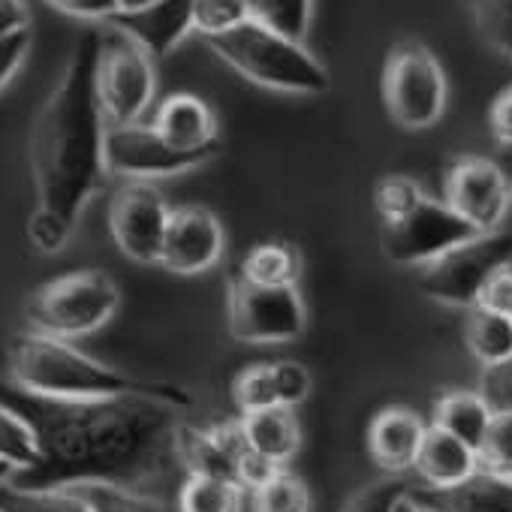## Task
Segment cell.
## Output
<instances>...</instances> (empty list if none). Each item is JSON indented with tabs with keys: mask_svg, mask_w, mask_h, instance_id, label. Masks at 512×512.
<instances>
[{
	"mask_svg": "<svg viewBox=\"0 0 512 512\" xmlns=\"http://www.w3.org/2000/svg\"><path fill=\"white\" fill-rule=\"evenodd\" d=\"M106 25L124 31L151 58H166L193 34V0H157L151 7L118 13Z\"/></svg>",
	"mask_w": 512,
	"mask_h": 512,
	"instance_id": "obj_16",
	"label": "cell"
},
{
	"mask_svg": "<svg viewBox=\"0 0 512 512\" xmlns=\"http://www.w3.org/2000/svg\"><path fill=\"white\" fill-rule=\"evenodd\" d=\"M509 263H512V235L500 229L482 232L425 266L422 293L449 308H476L488 278Z\"/></svg>",
	"mask_w": 512,
	"mask_h": 512,
	"instance_id": "obj_8",
	"label": "cell"
},
{
	"mask_svg": "<svg viewBox=\"0 0 512 512\" xmlns=\"http://www.w3.org/2000/svg\"><path fill=\"white\" fill-rule=\"evenodd\" d=\"M302 275V256L287 241L256 244L244 260L238 278L256 287H296Z\"/></svg>",
	"mask_w": 512,
	"mask_h": 512,
	"instance_id": "obj_23",
	"label": "cell"
},
{
	"mask_svg": "<svg viewBox=\"0 0 512 512\" xmlns=\"http://www.w3.org/2000/svg\"><path fill=\"white\" fill-rule=\"evenodd\" d=\"M118 284L100 269H82L43 284L28 302L34 332L73 341L103 329L118 311Z\"/></svg>",
	"mask_w": 512,
	"mask_h": 512,
	"instance_id": "obj_5",
	"label": "cell"
},
{
	"mask_svg": "<svg viewBox=\"0 0 512 512\" xmlns=\"http://www.w3.org/2000/svg\"><path fill=\"white\" fill-rule=\"evenodd\" d=\"M407 491H410V482L389 473V476H383V479L365 485L362 491H356V494L347 500L344 512H395L398 500L407 497Z\"/></svg>",
	"mask_w": 512,
	"mask_h": 512,
	"instance_id": "obj_36",
	"label": "cell"
},
{
	"mask_svg": "<svg viewBox=\"0 0 512 512\" xmlns=\"http://www.w3.org/2000/svg\"><path fill=\"white\" fill-rule=\"evenodd\" d=\"M0 512H91L70 488H19L10 479L0 485Z\"/></svg>",
	"mask_w": 512,
	"mask_h": 512,
	"instance_id": "obj_27",
	"label": "cell"
},
{
	"mask_svg": "<svg viewBox=\"0 0 512 512\" xmlns=\"http://www.w3.org/2000/svg\"><path fill=\"white\" fill-rule=\"evenodd\" d=\"M446 205L479 232H494L509 208V181L494 160L461 157L446 172Z\"/></svg>",
	"mask_w": 512,
	"mask_h": 512,
	"instance_id": "obj_13",
	"label": "cell"
},
{
	"mask_svg": "<svg viewBox=\"0 0 512 512\" xmlns=\"http://www.w3.org/2000/svg\"><path fill=\"white\" fill-rule=\"evenodd\" d=\"M479 34L500 52L512 55V0H467Z\"/></svg>",
	"mask_w": 512,
	"mask_h": 512,
	"instance_id": "obj_32",
	"label": "cell"
},
{
	"mask_svg": "<svg viewBox=\"0 0 512 512\" xmlns=\"http://www.w3.org/2000/svg\"><path fill=\"white\" fill-rule=\"evenodd\" d=\"M491 413L494 410L479 392H449L434 404V425L479 452Z\"/></svg>",
	"mask_w": 512,
	"mask_h": 512,
	"instance_id": "obj_21",
	"label": "cell"
},
{
	"mask_svg": "<svg viewBox=\"0 0 512 512\" xmlns=\"http://www.w3.org/2000/svg\"><path fill=\"white\" fill-rule=\"evenodd\" d=\"M413 470L422 476L425 485L443 488V485H455V482L467 479L473 470H479V455L458 437L431 425L422 437Z\"/></svg>",
	"mask_w": 512,
	"mask_h": 512,
	"instance_id": "obj_19",
	"label": "cell"
},
{
	"mask_svg": "<svg viewBox=\"0 0 512 512\" xmlns=\"http://www.w3.org/2000/svg\"><path fill=\"white\" fill-rule=\"evenodd\" d=\"M476 455H479V467H485L491 473L512 476V413H506V410L491 413L488 431H485Z\"/></svg>",
	"mask_w": 512,
	"mask_h": 512,
	"instance_id": "obj_34",
	"label": "cell"
},
{
	"mask_svg": "<svg viewBox=\"0 0 512 512\" xmlns=\"http://www.w3.org/2000/svg\"><path fill=\"white\" fill-rule=\"evenodd\" d=\"M464 341H467V350L482 362V368L497 365L512 356V320L482 311V308H470Z\"/></svg>",
	"mask_w": 512,
	"mask_h": 512,
	"instance_id": "obj_24",
	"label": "cell"
},
{
	"mask_svg": "<svg viewBox=\"0 0 512 512\" xmlns=\"http://www.w3.org/2000/svg\"><path fill=\"white\" fill-rule=\"evenodd\" d=\"M169 145L181 151H202L220 145L217 139V118L205 100L196 94H172L160 103L154 124H151Z\"/></svg>",
	"mask_w": 512,
	"mask_h": 512,
	"instance_id": "obj_18",
	"label": "cell"
},
{
	"mask_svg": "<svg viewBox=\"0 0 512 512\" xmlns=\"http://www.w3.org/2000/svg\"><path fill=\"white\" fill-rule=\"evenodd\" d=\"M272 377H275V389H278V401L284 407H299L308 395H311V371L302 362L284 359L272 365Z\"/></svg>",
	"mask_w": 512,
	"mask_h": 512,
	"instance_id": "obj_37",
	"label": "cell"
},
{
	"mask_svg": "<svg viewBox=\"0 0 512 512\" xmlns=\"http://www.w3.org/2000/svg\"><path fill=\"white\" fill-rule=\"evenodd\" d=\"M314 0H250V19L296 43H305Z\"/></svg>",
	"mask_w": 512,
	"mask_h": 512,
	"instance_id": "obj_28",
	"label": "cell"
},
{
	"mask_svg": "<svg viewBox=\"0 0 512 512\" xmlns=\"http://www.w3.org/2000/svg\"><path fill=\"white\" fill-rule=\"evenodd\" d=\"M244 488L229 479L187 476L178 491V512H241Z\"/></svg>",
	"mask_w": 512,
	"mask_h": 512,
	"instance_id": "obj_26",
	"label": "cell"
},
{
	"mask_svg": "<svg viewBox=\"0 0 512 512\" xmlns=\"http://www.w3.org/2000/svg\"><path fill=\"white\" fill-rule=\"evenodd\" d=\"M482 235L464 217H458L446 202L422 199L404 217L383 223V256L395 266H428L452 247Z\"/></svg>",
	"mask_w": 512,
	"mask_h": 512,
	"instance_id": "obj_10",
	"label": "cell"
},
{
	"mask_svg": "<svg viewBox=\"0 0 512 512\" xmlns=\"http://www.w3.org/2000/svg\"><path fill=\"white\" fill-rule=\"evenodd\" d=\"M0 404L28 425L40 455L34 467L10 476L19 488L112 482L145 491L181 467V410L172 404L142 395L64 401L25 392L13 380H0Z\"/></svg>",
	"mask_w": 512,
	"mask_h": 512,
	"instance_id": "obj_1",
	"label": "cell"
},
{
	"mask_svg": "<svg viewBox=\"0 0 512 512\" xmlns=\"http://www.w3.org/2000/svg\"><path fill=\"white\" fill-rule=\"evenodd\" d=\"M479 395L488 401V407H491L494 413H497V410L512 413V356L503 359V362H497V365L482 368Z\"/></svg>",
	"mask_w": 512,
	"mask_h": 512,
	"instance_id": "obj_38",
	"label": "cell"
},
{
	"mask_svg": "<svg viewBox=\"0 0 512 512\" xmlns=\"http://www.w3.org/2000/svg\"><path fill=\"white\" fill-rule=\"evenodd\" d=\"M154 58L124 31L103 25L97 49V100L112 127L139 124L154 100Z\"/></svg>",
	"mask_w": 512,
	"mask_h": 512,
	"instance_id": "obj_6",
	"label": "cell"
},
{
	"mask_svg": "<svg viewBox=\"0 0 512 512\" xmlns=\"http://www.w3.org/2000/svg\"><path fill=\"white\" fill-rule=\"evenodd\" d=\"M241 428H244L247 443L256 452L272 458L281 467L299 452V443H302L299 419H296L293 407H284V404L241 416Z\"/></svg>",
	"mask_w": 512,
	"mask_h": 512,
	"instance_id": "obj_20",
	"label": "cell"
},
{
	"mask_svg": "<svg viewBox=\"0 0 512 512\" xmlns=\"http://www.w3.org/2000/svg\"><path fill=\"white\" fill-rule=\"evenodd\" d=\"M46 4L70 19H82V22H109L112 16L121 13L118 0H46Z\"/></svg>",
	"mask_w": 512,
	"mask_h": 512,
	"instance_id": "obj_40",
	"label": "cell"
},
{
	"mask_svg": "<svg viewBox=\"0 0 512 512\" xmlns=\"http://www.w3.org/2000/svg\"><path fill=\"white\" fill-rule=\"evenodd\" d=\"M178 458L187 476H211V479H229L238 482V464L229 455V449L214 437V431L190 428L181 422L178 428ZM241 485V482H238Z\"/></svg>",
	"mask_w": 512,
	"mask_h": 512,
	"instance_id": "obj_22",
	"label": "cell"
},
{
	"mask_svg": "<svg viewBox=\"0 0 512 512\" xmlns=\"http://www.w3.org/2000/svg\"><path fill=\"white\" fill-rule=\"evenodd\" d=\"M407 497L422 512H512V476L479 467L455 485H410Z\"/></svg>",
	"mask_w": 512,
	"mask_h": 512,
	"instance_id": "obj_15",
	"label": "cell"
},
{
	"mask_svg": "<svg viewBox=\"0 0 512 512\" xmlns=\"http://www.w3.org/2000/svg\"><path fill=\"white\" fill-rule=\"evenodd\" d=\"M70 491L79 494L91 506V512H178V506H169L160 497L112 482H82L70 485Z\"/></svg>",
	"mask_w": 512,
	"mask_h": 512,
	"instance_id": "obj_25",
	"label": "cell"
},
{
	"mask_svg": "<svg viewBox=\"0 0 512 512\" xmlns=\"http://www.w3.org/2000/svg\"><path fill=\"white\" fill-rule=\"evenodd\" d=\"M226 317L232 338L244 344H287L308 329L299 287H256L241 278L229 284Z\"/></svg>",
	"mask_w": 512,
	"mask_h": 512,
	"instance_id": "obj_9",
	"label": "cell"
},
{
	"mask_svg": "<svg viewBox=\"0 0 512 512\" xmlns=\"http://www.w3.org/2000/svg\"><path fill=\"white\" fill-rule=\"evenodd\" d=\"M28 49H31V31H19L13 37L0 40V88H4L16 76V70L22 67Z\"/></svg>",
	"mask_w": 512,
	"mask_h": 512,
	"instance_id": "obj_42",
	"label": "cell"
},
{
	"mask_svg": "<svg viewBox=\"0 0 512 512\" xmlns=\"http://www.w3.org/2000/svg\"><path fill=\"white\" fill-rule=\"evenodd\" d=\"M425 199L422 187L404 175H392V178H383L374 190V205L383 217V223H392L398 217H404L407 211H413L419 202Z\"/></svg>",
	"mask_w": 512,
	"mask_h": 512,
	"instance_id": "obj_35",
	"label": "cell"
},
{
	"mask_svg": "<svg viewBox=\"0 0 512 512\" xmlns=\"http://www.w3.org/2000/svg\"><path fill=\"white\" fill-rule=\"evenodd\" d=\"M37 443L28 431V425L0 404V461L13 464L16 470H28L37 464Z\"/></svg>",
	"mask_w": 512,
	"mask_h": 512,
	"instance_id": "obj_33",
	"label": "cell"
},
{
	"mask_svg": "<svg viewBox=\"0 0 512 512\" xmlns=\"http://www.w3.org/2000/svg\"><path fill=\"white\" fill-rule=\"evenodd\" d=\"M311 491L308 485L287 470H278L266 485L253 491V512H308Z\"/></svg>",
	"mask_w": 512,
	"mask_h": 512,
	"instance_id": "obj_29",
	"label": "cell"
},
{
	"mask_svg": "<svg viewBox=\"0 0 512 512\" xmlns=\"http://www.w3.org/2000/svg\"><path fill=\"white\" fill-rule=\"evenodd\" d=\"M157 0H118L121 13H133V10H142V7H151Z\"/></svg>",
	"mask_w": 512,
	"mask_h": 512,
	"instance_id": "obj_45",
	"label": "cell"
},
{
	"mask_svg": "<svg viewBox=\"0 0 512 512\" xmlns=\"http://www.w3.org/2000/svg\"><path fill=\"white\" fill-rule=\"evenodd\" d=\"M13 473H16V467H13V464H7V461H0V485H4V482H7V479L13 476Z\"/></svg>",
	"mask_w": 512,
	"mask_h": 512,
	"instance_id": "obj_47",
	"label": "cell"
},
{
	"mask_svg": "<svg viewBox=\"0 0 512 512\" xmlns=\"http://www.w3.org/2000/svg\"><path fill=\"white\" fill-rule=\"evenodd\" d=\"M205 43L226 67L260 88L302 97H317L332 88L326 64L311 55L305 43H296L253 19Z\"/></svg>",
	"mask_w": 512,
	"mask_h": 512,
	"instance_id": "obj_4",
	"label": "cell"
},
{
	"mask_svg": "<svg viewBox=\"0 0 512 512\" xmlns=\"http://www.w3.org/2000/svg\"><path fill=\"white\" fill-rule=\"evenodd\" d=\"M172 208L151 181H127L109 205V229L118 250L139 266L160 263Z\"/></svg>",
	"mask_w": 512,
	"mask_h": 512,
	"instance_id": "obj_12",
	"label": "cell"
},
{
	"mask_svg": "<svg viewBox=\"0 0 512 512\" xmlns=\"http://www.w3.org/2000/svg\"><path fill=\"white\" fill-rule=\"evenodd\" d=\"M250 22V0H193V31L205 40Z\"/></svg>",
	"mask_w": 512,
	"mask_h": 512,
	"instance_id": "obj_30",
	"label": "cell"
},
{
	"mask_svg": "<svg viewBox=\"0 0 512 512\" xmlns=\"http://www.w3.org/2000/svg\"><path fill=\"white\" fill-rule=\"evenodd\" d=\"M278 470H284V467L275 464L272 458L260 455L253 446L238 458V482H241V488H250V491H256L260 485H266Z\"/></svg>",
	"mask_w": 512,
	"mask_h": 512,
	"instance_id": "obj_41",
	"label": "cell"
},
{
	"mask_svg": "<svg viewBox=\"0 0 512 512\" xmlns=\"http://www.w3.org/2000/svg\"><path fill=\"white\" fill-rule=\"evenodd\" d=\"M383 103L404 130H428L446 109V76L422 43H398L383 67Z\"/></svg>",
	"mask_w": 512,
	"mask_h": 512,
	"instance_id": "obj_7",
	"label": "cell"
},
{
	"mask_svg": "<svg viewBox=\"0 0 512 512\" xmlns=\"http://www.w3.org/2000/svg\"><path fill=\"white\" fill-rule=\"evenodd\" d=\"M488 121H491L494 139L503 142V145H512V85L497 94V100L491 103Z\"/></svg>",
	"mask_w": 512,
	"mask_h": 512,
	"instance_id": "obj_43",
	"label": "cell"
},
{
	"mask_svg": "<svg viewBox=\"0 0 512 512\" xmlns=\"http://www.w3.org/2000/svg\"><path fill=\"white\" fill-rule=\"evenodd\" d=\"M10 380L16 386H22L25 392L46 395V398H64V401L142 395V398L172 404L178 410H187L193 404V395L175 383L130 377L118 368H109V365L85 356L70 341L49 338L40 332L19 335L10 344Z\"/></svg>",
	"mask_w": 512,
	"mask_h": 512,
	"instance_id": "obj_3",
	"label": "cell"
},
{
	"mask_svg": "<svg viewBox=\"0 0 512 512\" xmlns=\"http://www.w3.org/2000/svg\"><path fill=\"white\" fill-rule=\"evenodd\" d=\"M232 398L241 410V416L247 413H260L269 407H278V389H275V377H272V365H250L235 377L232 386Z\"/></svg>",
	"mask_w": 512,
	"mask_h": 512,
	"instance_id": "obj_31",
	"label": "cell"
},
{
	"mask_svg": "<svg viewBox=\"0 0 512 512\" xmlns=\"http://www.w3.org/2000/svg\"><path fill=\"white\" fill-rule=\"evenodd\" d=\"M100 31H85L64 67L61 82L43 103L31 130V169L37 211L28 238L40 253H61L106 181V115L97 100Z\"/></svg>",
	"mask_w": 512,
	"mask_h": 512,
	"instance_id": "obj_2",
	"label": "cell"
},
{
	"mask_svg": "<svg viewBox=\"0 0 512 512\" xmlns=\"http://www.w3.org/2000/svg\"><path fill=\"white\" fill-rule=\"evenodd\" d=\"M395 512H422V509H419L410 497H401V500H398V506H395Z\"/></svg>",
	"mask_w": 512,
	"mask_h": 512,
	"instance_id": "obj_46",
	"label": "cell"
},
{
	"mask_svg": "<svg viewBox=\"0 0 512 512\" xmlns=\"http://www.w3.org/2000/svg\"><path fill=\"white\" fill-rule=\"evenodd\" d=\"M28 31V10L22 0H0V40Z\"/></svg>",
	"mask_w": 512,
	"mask_h": 512,
	"instance_id": "obj_44",
	"label": "cell"
},
{
	"mask_svg": "<svg viewBox=\"0 0 512 512\" xmlns=\"http://www.w3.org/2000/svg\"><path fill=\"white\" fill-rule=\"evenodd\" d=\"M223 247L226 235L217 214L202 205H184L169 217L160 266L175 275H202L220 263Z\"/></svg>",
	"mask_w": 512,
	"mask_h": 512,
	"instance_id": "obj_14",
	"label": "cell"
},
{
	"mask_svg": "<svg viewBox=\"0 0 512 512\" xmlns=\"http://www.w3.org/2000/svg\"><path fill=\"white\" fill-rule=\"evenodd\" d=\"M220 145L202 151H181L169 145L154 127L124 124L106 130V172L127 181H154L181 175L214 160Z\"/></svg>",
	"mask_w": 512,
	"mask_h": 512,
	"instance_id": "obj_11",
	"label": "cell"
},
{
	"mask_svg": "<svg viewBox=\"0 0 512 512\" xmlns=\"http://www.w3.org/2000/svg\"><path fill=\"white\" fill-rule=\"evenodd\" d=\"M476 308L512 320V266H503L500 272H494V275L488 278V284H485L482 293H479Z\"/></svg>",
	"mask_w": 512,
	"mask_h": 512,
	"instance_id": "obj_39",
	"label": "cell"
},
{
	"mask_svg": "<svg viewBox=\"0 0 512 512\" xmlns=\"http://www.w3.org/2000/svg\"><path fill=\"white\" fill-rule=\"evenodd\" d=\"M425 431L428 425L413 410L386 407L368 428V449L386 473L401 476L404 470H413Z\"/></svg>",
	"mask_w": 512,
	"mask_h": 512,
	"instance_id": "obj_17",
	"label": "cell"
}]
</instances>
